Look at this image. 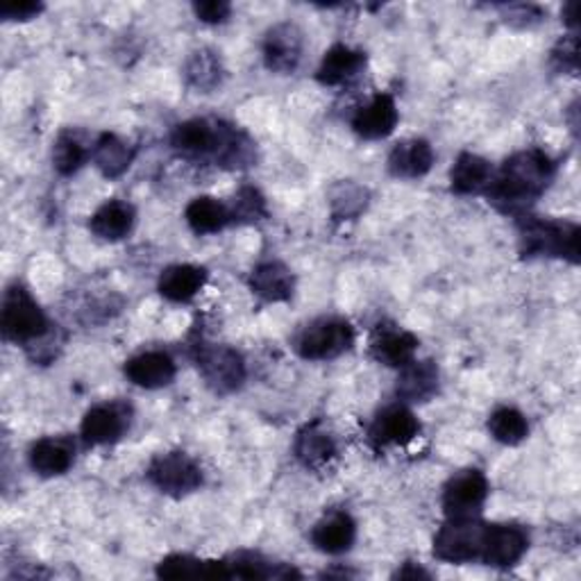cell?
<instances>
[{"label":"cell","instance_id":"obj_1","mask_svg":"<svg viewBox=\"0 0 581 581\" xmlns=\"http://www.w3.org/2000/svg\"><path fill=\"white\" fill-rule=\"evenodd\" d=\"M554 173H557V164L549 160L547 152L539 148L520 150L493 173L484 194L489 202L505 214H520L545 194Z\"/></svg>","mask_w":581,"mask_h":581},{"label":"cell","instance_id":"obj_2","mask_svg":"<svg viewBox=\"0 0 581 581\" xmlns=\"http://www.w3.org/2000/svg\"><path fill=\"white\" fill-rule=\"evenodd\" d=\"M171 144L196 160H214L225 169H244L255 162V144L234 125L219 119H191L175 125Z\"/></svg>","mask_w":581,"mask_h":581},{"label":"cell","instance_id":"obj_3","mask_svg":"<svg viewBox=\"0 0 581 581\" xmlns=\"http://www.w3.org/2000/svg\"><path fill=\"white\" fill-rule=\"evenodd\" d=\"M518 232L522 257H559L570 263L579 261L581 230L577 223L522 217Z\"/></svg>","mask_w":581,"mask_h":581},{"label":"cell","instance_id":"obj_4","mask_svg":"<svg viewBox=\"0 0 581 581\" xmlns=\"http://www.w3.org/2000/svg\"><path fill=\"white\" fill-rule=\"evenodd\" d=\"M0 327H3V336L14 343H39L50 330L46 313L37 300L18 284L10 286L3 298Z\"/></svg>","mask_w":581,"mask_h":581},{"label":"cell","instance_id":"obj_5","mask_svg":"<svg viewBox=\"0 0 581 581\" xmlns=\"http://www.w3.org/2000/svg\"><path fill=\"white\" fill-rule=\"evenodd\" d=\"M486 522L474 516L450 518L434 536V557L445 564H470L482 559Z\"/></svg>","mask_w":581,"mask_h":581},{"label":"cell","instance_id":"obj_6","mask_svg":"<svg viewBox=\"0 0 581 581\" xmlns=\"http://www.w3.org/2000/svg\"><path fill=\"white\" fill-rule=\"evenodd\" d=\"M194 359H196V366L205 384L219 395L234 393L246 382L244 357L227 346H217V343H198Z\"/></svg>","mask_w":581,"mask_h":581},{"label":"cell","instance_id":"obj_7","mask_svg":"<svg viewBox=\"0 0 581 581\" xmlns=\"http://www.w3.org/2000/svg\"><path fill=\"white\" fill-rule=\"evenodd\" d=\"M355 343V330L343 319L311 321L296 336V350L302 359L325 361L348 353Z\"/></svg>","mask_w":581,"mask_h":581},{"label":"cell","instance_id":"obj_8","mask_svg":"<svg viewBox=\"0 0 581 581\" xmlns=\"http://www.w3.org/2000/svg\"><path fill=\"white\" fill-rule=\"evenodd\" d=\"M150 484L173 497H184L202 486L200 466L184 453H169L152 459L148 466Z\"/></svg>","mask_w":581,"mask_h":581},{"label":"cell","instance_id":"obj_9","mask_svg":"<svg viewBox=\"0 0 581 581\" xmlns=\"http://www.w3.org/2000/svg\"><path fill=\"white\" fill-rule=\"evenodd\" d=\"M489 497V480L482 470H461L443 489V509L447 518L478 516Z\"/></svg>","mask_w":581,"mask_h":581},{"label":"cell","instance_id":"obj_10","mask_svg":"<svg viewBox=\"0 0 581 581\" xmlns=\"http://www.w3.org/2000/svg\"><path fill=\"white\" fill-rule=\"evenodd\" d=\"M305 35L294 23H277L263 37V62L280 75L294 73L302 60Z\"/></svg>","mask_w":581,"mask_h":581},{"label":"cell","instance_id":"obj_11","mask_svg":"<svg viewBox=\"0 0 581 581\" xmlns=\"http://www.w3.org/2000/svg\"><path fill=\"white\" fill-rule=\"evenodd\" d=\"M527 547L530 534L520 524H489L480 561L493 568H511L524 557Z\"/></svg>","mask_w":581,"mask_h":581},{"label":"cell","instance_id":"obj_12","mask_svg":"<svg viewBox=\"0 0 581 581\" xmlns=\"http://www.w3.org/2000/svg\"><path fill=\"white\" fill-rule=\"evenodd\" d=\"M418 432H420V422L413 416V411H409L403 405H393L380 411L378 418L373 420L371 441L378 447L407 445L418 436Z\"/></svg>","mask_w":581,"mask_h":581},{"label":"cell","instance_id":"obj_13","mask_svg":"<svg viewBox=\"0 0 581 581\" xmlns=\"http://www.w3.org/2000/svg\"><path fill=\"white\" fill-rule=\"evenodd\" d=\"M129 428V409L121 405L91 407L83 420V438L89 445H108L119 441Z\"/></svg>","mask_w":581,"mask_h":581},{"label":"cell","instance_id":"obj_14","mask_svg":"<svg viewBox=\"0 0 581 581\" xmlns=\"http://www.w3.org/2000/svg\"><path fill=\"white\" fill-rule=\"evenodd\" d=\"M398 125V108L388 94H378L355 114L353 127L363 139H384Z\"/></svg>","mask_w":581,"mask_h":581},{"label":"cell","instance_id":"obj_15","mask_svg":"<svg viewBox=\"0 0 581 581\" xmlns=\"http://www.w3.org/2000/svg\"><path fill=\"white\" fill-rule=\"evenodd\" d=\"M125 375L132 384H137L141 388H162L173 382L175 363L166 353L150 350L132 357L125 363Z\"/></svg>","mask_w":581,"mask_h":581},{"label":"cell","instance_id":"obj_16","mask_svg":"<svg viewBox=\"0 0 581 581\" xmlns=\"http://www.w3.org/2000/svg\"><path fill=\"white\" fill-rule=\"evenodd\" d=\"M363 66H366V55L361 50L336 44L325 52L316 77H319V83L325 87H341L355 81Z\"/></svg>","mask_w":581,"mask_h":581},{"label":"cell","instance_id":"obj_17","mask_svg":"<svg viewBox=\"0 0 581 581\" xmlns=\"http://www.w3.org/2000/svg\"><path fill=\"white\" fill-rule=\"evenodd\" d=\"M418 338L400 327H380L371 341L373 357L388 368H405L413 361Z\"/></svg>","mask_w":581,"mask_h":581},{"label":"cell","instance_id":"obj_18","mask_svg":"<svg viewBox=\"0 0 581 581\" xmlns=\"http://www.w3.org/2000/svg\"><path fill=\"white\" fill-rule=\"evenodd\" d=\"M434 164V150L425 139H407L395 146L388 154V171L395 177L416 180L428 175Z\"/></svg>","mask_w":581,"mask_h":581},{"label":"cell","instance_id":"obj_19","mask_svg":"<svg viewBox=\"0 0 581 581\" xmlns=\"http://www.w3.org/2000/svg\"><path fill=\"white\" fill-rule=\"evenodd\" d=\"M438 391V368L434 361H411L403 368L395 393L405 403H428Z\"/></svg>","mask_w":581,"mask_h":581},{"label":"cell","instance_id":"obj_20","mask_svg":"<svg viewBox=\"0 0 581 581\" xmlns=\"http://www.w3.org/2000/svg\"><path fill=\"white\" fill-rule=\"evenodd\" d=\"M75 459V445L66 436H48L30 447V466L44 478L64 474Z\"/></svg>","mask_w":581,"mask_h":581},{"label":"cell","instance_id":"obj_21","mask_svg":"<svg viewBox=\"0 0 581 581\" xmlns=\"http://www.w3.org/2000/svg\"><path fill=\"white\" fill-rule=\"evenodd\" d=\"M250 288L267 302H286L294 296L296 280L282 261H263L250 275Z\"/></svg>","mask_w":581,"mask_h":581},{"label":"cell","instance_id":"obj_22","mask_svg":"<svg viewBox=\"0 0 581 581\" xmlns=\"http://www.w3.org/2000/svg\"><path fill=\"white\" fill-rule=\"evenodd\" d=\"M355 539H357V524L343 511L325 516L321 522H316L311 532L313 545L325 554L348 552L355 545Z\"/></svg>","mask_w":581,"mask_h":581},{"label":"cell","instance_id":"obj_23","mask_svg":"<svg viewBox=\"0 0 581 581\" xmlns=\"http://www.w3.org/2000/svg\"><path fill=\"white\" fill-rule=\"evenodd\" d=\"M227 579H298L300 572L286 564H273L259 552H236L225 559Z\"/></svg>","mask_w":581,"mask_h":581},{"label":"cell","instance_id":"obj_24","mask_svg":"<svg viewBox=\"0 0 581 581\" xmlns=\"http://www.w3.org/2000/svg\"><path fill=\"white\" fill-rule=\"evenodd\" d=\"M135 207L123 200L104 202L91 217V232L104 242H121L135 227Z\"/></svg>","mask_w":581,"mask_h":581},{"label":"cell","instance_id":"obj_25","mask_svg":"<svg viewBox=\"0 0 581 581\" xmlns=\"http://www.w3.org/2000/svg\"><path fill=\"white\" fill-rule=\"evenodd\" d=\"M207 282V273L191 263H175L160 275V294L171 302L194 300Z\"/></svg>","mask_w":581,"mask_h":581},{"label":"cell","instance_id":"obj_26","mask_svg":"<svg viewBox=\"0 0 581 581\" xmlns=\"http://www.w3.org/2000/svg\"><path fill=\"white\" fill-rule=\"evenodd\" d=\"M294 453L305 468L321 470L336 457V443L330 432H325L319 422H313L298 434Z\"/></svg>","mask_w":581,"mask_h":581},{"label":"cell","instance_id":"obj_27","mask_svg":"<svg viewBox=\"0 0 581 581\" xmlns=\"http://www.w3.org/2000/svg\"><path fill=\"white\" fill-rule=\"evenodd\" d=\"M91 157L96 169L104 177L116 180L129 169L132 160H135V148H132L125 139L112 135V132H104V135L98 137Z\"/></svg>","mask_w":581,"mask_h":581},{"label":"cell","instance_id":"obj_28","mask_svg":"<svg viewBox=\"0 0 581 581\" xmlns=\"http://www.w3.org/2000/svg\"><path fill=\"white\" fill-rule=\"evenodd\" d=\"M493 177V166L480 154L461 152L450 171V187L459 196L486 191L489 182Z\"/></svg>","mask_w":581,"mask_h":581},{"label":"cell","instance_id":"obj_29","mask_svg":"<svg viewBox=\"0 0 581 581\" xmlns=\"http://www.w3.org/2000/svg\"><path fill=\"white\" fill-rule=\"evenodd\" d=\"M157 577L162 579H227L225 561H205L191 554H171L157 564Z\"/></svg>","mask_w":581,"mask_h":581},{"label":"cell","instance_id":"obj_30","mask_svg":"<svg viewBox=\"0 0 581 581\" xmlns=\"http://www.w3.org/2000/svg\"><path fill=\"white\" fill-rule=\"evenodd\" d=\"M184 81L196 91L209 94L214 91L223 81V66L214 50H196L184 64Z\"/></svg>","mask_w":581,"mask_h":581},{"label":"cell","instance_id":"obj_31","mask_svg":"<svg viewBox=\"0 0 581 581\" xmlns=\"http://www.w3.org/2000/svg\"><path fill=\"white\" fill-rule=\"evenodd\" d=\"M184 219H187L189 227L196 234H214V232H221L232 221V214H230V207H225L217 198L202 196L189 202L187 211H184Z\"/></svg>","mask_w":581,"mask_h":581},{"label":"cell","instance_id":"obj_32","mask_svg":"<svg viewBox=\"0 0 581 581\" xmlns=\"http://www.w3.org/2000/svg\"><path fill=\"white\" fill-rule=\"evenodd\" d=\"M489 432L495 441L505 445H518L530 434L527 418L514 407H499L489 418Z\"/></svg>","mask_w":581,"mask_h":581},{"label":"cell","instance_id":"obj_33","mask_svg":"<svg viewBox=\"0 0 581 581\" xmlns=\"http://www.w3.org/2000/svg\"><path fill=\"white\" fill-rule=\"evenodd\" d=\"M87 157V148L73 135H69V132H64V135L58 137L55 148H52V166H55L60 175H73L85 166Z\"/></svg>","mask_w":581,"mask_h":581},{"label":"cell","instance_id":"obj_34","mask_svg":"<svg viewBox=\"0 0 581 581\" xmlns=\"http://www.w3.org/2000/svg\"><path fill=\"white\" fill-rule=\"evenodd\" d=\"M230 214H232V221L236 223H257L269 217L267 200H263L259 189L244 187L239 189V194H236L234 205L230 207Z\"/></svg>","mask_w":581,"mask_h":581},{"label":"cell","instance_id":"obj_35","mask_svg":"<svg viewBox=\"0 0 581 581\" xmlns=\"http://www.w3.org/2000/svg\"><path fill=\"white\" fill-rule=\"evenodd\" d=\"M579 41L574 35L564 37L557 48L552 50V64L559 71H577L579 66Z\"/></svg>","mask_w":581,"mask_h":581},{"label":"cell","instance_id":"obj_36","mask_svg":"<svg viewBox=\"0 0 581 581\" xmlns=\"http://www.w3.org/2000/svg\"><path fill=\"white\" fill-rule=\"evenodd\" d=\"M44 12L41 3H33V0H21V3H5L0 8V16L5 21H30L37 18Z\"/></svg>","mask_w":581,"mask_h":581},{"label":"cell","instance_id":"obj_37","mask_svg":"<svg viewBox=\"0 0 581 581\" xmlns=\"http://www.w3.org/2000/svg\"><path fill=\"white\" fill-rule=\"evenodd\" d=\"M194 12L205 23H223L230 16L232 5L225 0H205V3L194 5Z\"/></svg>","mask_w":581,"mask_h":581},{"label":"cell","instance_id":"obj_38","mask_svg":"<svg viewBox=\"0 0 581 581\" xmlns=\"http://www.w3.org/2000/svg\"><path fill=\"white\" fill-rule=\"evenodd\" d=\"M507 16H509V23L520 21V25L524 28V25H530V23L539 21L543 14L534 5H514V8H509V14Z\"/></svg>","mask_w":581,"mask_h":581},{"label":"cell","instance_id":"obj_39","mask_svg":"<svg viewBox=\"0 0 581 581\" xmlns=\"http://www.w3.org/2000/svg\"><path fill=\"white\" fill-rule=\"evenodd\" d=\"M395 577H398V579H430V572L422 570L420 566L416 568L413 564H405V568H400L398 572H395Z\"/></svg>","mask_w":581,"mask_h":581},{"label":"cell","instance_id":"obj_40","mask_svg":"<svg viewBox=\"0 0 581 581\" xmlns=\"http://www.w3.org/2000/svg\"><path fill=\"white\" fill-rule=\"evenodd\" d=\"M561 14H564V21L570 25V28H577V23H579V21H577V18H579V5L574 3V0H572V3H568V5L564 8Z\"/></svg>","mask_w":581,"mask_h":581}]
</instances>
